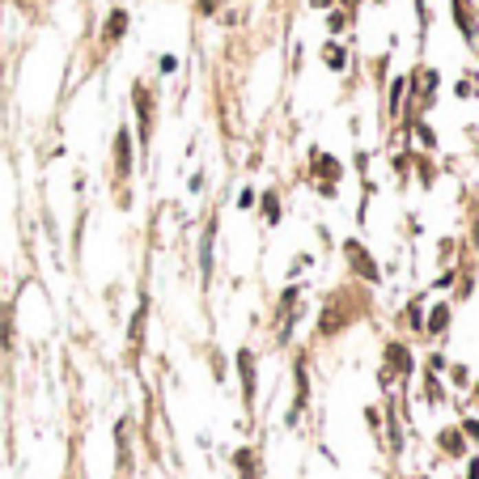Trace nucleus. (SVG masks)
Wrapping results in <instances>:
<instances>
[{"label": "nucleus", "mask_w": 479, "mask_h": 479, "mask_svg": "<svg viewBox=\"0 0 479 479\" xmlns=\"http://www.w3.org/2000/svg\"><path fill=\"white\" fill-rule=\"evenodd\" d=\"M437 449L445 454V458H463V454H467L463 428H441V433H437Z\"/></svg>", "instance_id": "9d476101"}, {"label": "nucleus", "mask_w": 479, "mask_h": 479, "mask_svg": "<svg viewBox=\"0 0 479 479\" xmlns=\"http://www.w3.org/2000/svg\"><path fill=\"white\" fill-rule=\"evenodd\" d=\"M344 263H348V271L357 276V280H365V285H377V280H382V267H377V259L365 250L361 238H344Z\"/></svg>", "instance_id": "20e7f679"}, {"label": "nucleus", "mask_w": 479, "mask_h": 479, "mask_svg": "<svg viewBox=\"0 0 479 479\" xmlns=\"http://www.w3.org/2000/svg\"><path fill=\"white\" fill-rule=\"evenodd\" d=\"M234 369H238V382H242V408H246V416H255V399H259V357H255V348H238Z\"/></svg>", "instance_id": "7ed1b4c3"}, {"label": "nucleus", "mask_w": 479, "mask_h": 479, "mask_svg": "<svg viewBox=\"0 0 479 479\" xmlns=\"http://www.w3.org/2000/svg\"><path fill=\"white\" fill-rule=\"evenodd\" d=\"M123 30H128V13L115 9V13H111V21L102 26V38H107V43H115V38H123Z\"/></svg>", "instance_id": "4468645a"}, {"label": "nucleus", "mask_w": 479, "mask_h": 479, "mask_svg": "<svg viewBox=\"0 0 479 479\" xmlns=\"http://www.w3.org/2000/svg\"><path fill=\"white\" fill-rule=\"evenodd\" d=\"M463 437H471V441H479V420H463Z\"/></svg>", "instance_id": "a211bd4d"}, {"label": "nucleus", "mask_w": 479, "mask_h": 479, "mask_svg": "<svg viewBox=\"0 0 479 479\" xmlns=\"http://www.w3.org/2000/svg\"><path fill=\"white\" fill-rule=\"evenodd\" d=\"M212 238H216V221H208V234H204V255H199V271H204V285L212 280Z\"/></svg>", "instance_id": "ddd939ff"}, {"label": "nucleus", "mask_w": 479, "mask_h": 479, "mask_svg": "<svg viewBox=\"0 0 479 479\" xmlns=\"http://www.w3.org/2000/svg\"><path fill=\"white\" fill-rule=\"evenodd\" d=\"M128 174H132V132L119 128V136H115V179L123 183Z\"/></svg>", "instance_id": "1a4fd4ad"}, {"label": "nucleus", "mask_w": 479, "mask_h": 479, "mask_svg": "<svg viewBox=\"0 0 479 479\" xmlns=\"http://www.w3.org/2000/svg\"><path fill=\"white\" fill-rule=\"evenodd\" d=\"M412 369H416L412 348H408V344H399V339H390V344L382 348V369H377V382H382V386L390 390V382H394V377H403V382H408V377H412Z\"/></svg>", "instance_id": "f03ea898"}, {"label": "nucleus", "mask_w": 479, "mask_h": 479, "mask_svg": "<svg viewBox=\"0 0 479 479\" xmlns=\"http://www.w3.org/2000/svg\"><path fill=\"white\" fill-rule=\"evenodd\" d=\"M255 204H259V195L250 191V187H242V191H238V208H255Z\"/></svg>", "instance_id": "f3484780"}, {"label": "nucleus", "mask_w": 479, "mask_h": 479, "mask_svg": "<svg viewBox=\"0 0 479 479\" xmlns=\"http://www.w3.org/2000/svg\"><path fill=\"white\" fill-rule=\"evenodd\" d=\"M352 318H357V306L348 301V293H331V297H326V306H322V314H318V335L331 339V335L348 331Z\"/></svg>", "instance_id": "f257e3e1"}, {"label": "nucleus", "mask_w": 479, "mask_h": 479, "mask_svg": "<svg viewBox=\"0 0 479 479\" xmlns=\"http://www.w3.org/2000/svg\"><path fill=\"white\" fill-rule=\"evenodd\" d=\"M306 403H310V373H306V357H297L293 361V412H289V420H297L306 412Z\"/></svg>", "instance_id": "6e6552de"}, {"label": "nucleus", "mask_w": 479, "mask_h": 479, "mask_svg": "<svg viewBox=\"0 0 479 479\" xmlns=\"http://www.w3.org/2000/svg\"><path fill=\"white\" fill-rule=\"evenodd\" d=\"M234 471H238V479H263V454H259V445H238L234 449Z\"/></svg>", "instance_id": "423d86ee"}, {"label": "nucleus", "mask_w": 479, "mask_h": 479, "mask_svg": "<svg viewBox=\"0 0 479 479\" xmlns=\"http://www.w3.org/2000/svg\"><path fill=\"white\" fill-rule=\"evenodd\" d=\"M403 326H412V331H424V310H420V301H412V306L403 310Z\"/></svg>", "instance_id": "2eb2a0df"}, {"label": "nucleus", "mask_w": 479, "mask_h": 479, "mask_svg": "<svg viewBox=\"0 0 479 479\" xmlns=\"http://www.w3.org/2000/svg\"><path fill=\"white\" fill-rule=\"evenodd\" d=\"M454 9H458V26H463V34L471 38V34H475V21H471V13H467V0H454Z\"/></svg>", "instance_id": "dca6fc26"}, {"label": "nucleus", "mask_w": 479, "mask_h": 479, "mask_svg": "<svg viewBox=\"0 0 479 479\" xmlns=\"http://www.w3.org/2000/svg\"><path fill=\"white\" fill-rule=\"evenodd\" d=\"M449 331V301H437L433 310H428V318H424V335H445Z\"/></svg>", "instance_id": "9b49d317"}, {"label": "nucleus", "mask_w": 479, "mask_h": 479, "mask_svg": "<svg viewBox=\"0 0 479 479\" xmlns=\"http://www.w3.org/2000/svg\"><path fill=\"white\" fill-rule=\"evenodd\" d=\"M259 212H263L267 225H280V195H276V191H263V195H259Z\"/></svg>", "instance_id": "f8f14e48"}, {"label": "nucleus", "mask_w": 479, "mask_h": 479, "mask_svg": "<svg viewBox=\"0 0 479 479\" xmlns=\"http://www.w3.org/2000/svg\"><path fill=\"white\" fill-rule=\"evenodd\" d=\"M144 331H148V301L140 297V306L132 310V326H128V361L132 365L144 357Z\"/></svg>", "instance_id": "39448f33"}, {"label": "nucleus", "mask_w": 479, "mask_h": 479, "mask_svg": "<svg viewBox=\"0 0 479 479\" xmlns=\"http://www.w3.org/2000/svg\"><path fill=\"white\" fill-rule=\"evenodd\" d=\"M132 102H136V115H140V144H148V140H153V89L136 85L132 89Z\"/></svg>", "instance_id": "0eeeda50"}]
</instances>
